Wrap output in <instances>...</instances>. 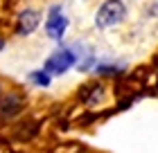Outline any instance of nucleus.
Returning a JSON list of instances; mask_svg holds the SVG:
<instances>
[{
  "label": "nucleus",
  "instance_id": "1",
  "mask_svg": "<svg viewBox=\"0 0 158 153\" xmlns=\"http://www.w3.org/2000/svg\"><path fill=\"white\" fill-rule=\"evenodd\" d=\"M127 16V7L122 0H106L95 14V25L99 30H109V27L120 25Z\"/></svg>",
  "mask_w": 158,
  "mask_h": 153
},
{
  "label": "nucleus",
  "instance_id": "2",
  "mask_svg": "<svg viewBox=\"0 0 158 153\" xmlns=\"http://www.w3.org/2000/svg\"><path fill=\"white\" fill-rule=\"evenodd\" d=\"M77 61V54L73 52V47H59L54 54H50L45 63H43V70H48L50 74H63L68 72V68H73Z\"/></svg>",
  "mask_w": 158,
  "mask_h": 153
},
{
  "label": "nucleus",
  "instance_id": "3",
  "mask_svg": "<svg viewBox=\"0 0 158 153\" xmlns=\"http://www.w3.org/2000/svg\"><path fill=\"white\" fill-rule=\"evenodd\" d=\"M66 30H68V18H66V14H63V7L61 5L50 7L48 18H45V34L52 41H61Z\"/></svg>",
  "mask_w": 158,
  "mask_h": 153
},
{
  "label": "nucleus",
  "instance_id": "4",
  "mask_svg": "<svg viewBox=\"0 0 158 153\" xmlns=\"http://www.w3.org/2000/svg\"><path fill=\"white\" fill-rule=\"evenodd\" d=\"M23 97L18 92H7L5 97H0V119H11L23 111Z\"/></svg>",
  "mask_w": 158,
  "mask_h": 153
},
{
  "label": "nucleus",
  "instance_id": "5",
  "mask_svg": "<svg viewBox=\"0 0 158 153\" xmlns=\"http://www.w3.org/2000/svg\"><path fill=\"white\" fill-rule=\"evenodd\" d=\"M39 23H41V14H39L36 9H23V11L18 14L16 30H18V34L30 36V34L39 27Z\"/></svg>",
  "mask_w": 158,
  "mask_h": 153
},
{
  "label": "nucleus",
  "instance_id": "6",
  "mask_svg": "<svg viewBox=\"0 0 158 153\" xmlns=\"http://www.w3.org/2000/svg\"><path fill=\"white\" fill-rule=\"evenodd\" d=\"M30 81L34 86H39V88H48L50 81H52V74L48 70H34V72H30Z\"/></svg>",
  "mask_w": 158,
  "mask_h": 153
},
{
  "label": "nucleus",
  "instance_id": "7",
  "mask_svg": "<svg viewBox=\"0 0 158 153\" xmlns=\"http://www.w3.org/2000/svg\"><path fill=\"white\" fill-rule=\"evenodd\" d=\"M5 50V38H0V52Z\"/></svg>",
  "mask_w": 158,
  "mask_h": 153
}]
</instances>
